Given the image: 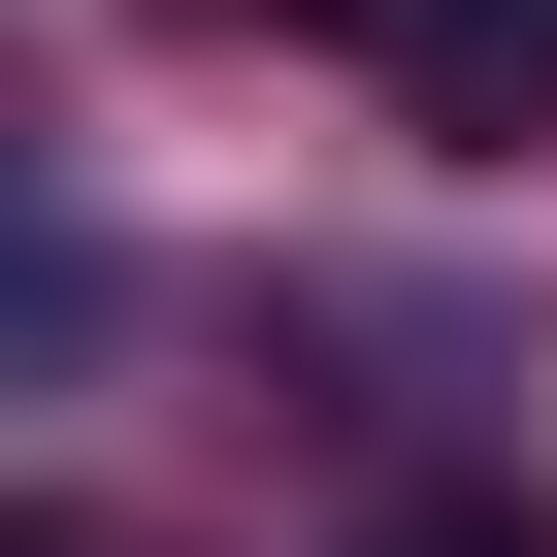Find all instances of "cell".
Returning <instances> with one entry per match:
<instances>
[{
	"label": "cell",
	"instance_id": "1",
	"mask_svg": "<svg viewBox=\"0 0 557 557\" xmlns=\"http://www.w3.org/2000/svg\"><path fill=\"white\" fill-rule=\"evenodd\" d=\"M262 34H329V66L426 99V132H524V99H557V0H262Z\"/></svg>",
	"mask_w": 557,
	"mask_h": 557
},
{
	"label": "cell",
	"instance_id": "2",
	"mask_svg": "<svg viewBox=\"0 0 557 557\" xmlns=\"http://www.w3.org/2000/svg\"><path fill=\"white\" fill-rule=\"evenodd\" d=\"M361 557H557V524H524V492H426V524H361Z\"/></svg>",
	"mask_w": 557,
	"mask_h": 557
},
{
	"label": "cell",
	"instance_id": "3",
	"mask_svg": "<svg viewBox=\"0 0 557 557\" xmlns=\"http://www.w3.org/2000/svg\"><path fill=\"white\" fill-rule=\"evenodd\" d=\"M0 557H132V524H0Z\"/></svg>",
	"mask_w": 557,
	"mask_h": 557
}]
</instances>
